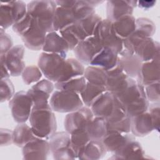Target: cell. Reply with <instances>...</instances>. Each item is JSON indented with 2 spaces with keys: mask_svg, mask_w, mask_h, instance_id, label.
<instances>
[{
  "mask_svg": "<svg viewBox=\"0 0 160 160\" xmlns=\"http://www.w3.org/2000/svg\"><path fill=\"white\" fill-rule=\"evenodd\" d=\"M116 96L124 106L127 114L131 118L148 110L149 102L146 96L144 86L135 79L129 78L127 87Z\"/></svg>",
  "mask_w": 160,
  "mask_h": 160,
  "instance_id": "obj_1",
  "label": "cell"
},
{
  "mask_svg": "<svg viewBox=\"0 0 160 160\" xmlns=\"http://www.w3.org/2000/svg\"><path fill=\"white\" fill-rule=\"evenodd\" d=\"M29 121L33 132L38 138L48 139L56 132V119L49 103L33 105Z\"/></svg>",
  "mask_w": 160,
  "mask_h": 160,
  "instance_id": "obj_2",
  "label": "cell"
},
{
  "mask_svg": "<svg viewBox=\"0 0 160 160\" xmlns=\"http://www.w3.org/2000/svg\"><path fill=\"white\" fill-rule=\"evenodd\" d=\"M56 8L54 1H32L27 4L28 12L48 33L54 31L53 18Z\"/></svg>",
  "mask_w": 160,
  "mask_h": 160,
  "instance_id": "obj_3",
  "label": "cell"
},
{
  "mask_svg": "<svg viewBox=\"0 0 160 160\" xmlns=\"http://www.w3.org/2000/svg\"><path fill=\"white\" fill-rule=\"evenodd\" d=\"M49 102L53 111L61 113H69L76 111L84 106L79 94L58 89L52 92Z\"/></svg>",
  "mask_w": 160,
  "mask_h": 160,
  "instance_id": "obj_4",
  "label": "cell"
},
{
  "mask_svg": "<svg viewBox=\"0 0 160 160\" xmlns=\"http://www.w3.org/2000/svg\"><path fill=\"white\" fill-rule=\"evenodd\" d=\"M66 59V56L62 54L42 52L38 65L45 78L55 83L60 78Z\"/></svg>",
  "mask_w": 160,
  "mask_h": 160,
  "instance_id": "obj_5",
  "label": "cell"
},
{
  "mask_svg": "<svg viewBox=\"0 0 160 160\" xmlns=\"http://www.w3.org/2000/svg\"><path fill=\"white\" fill-rule=\"evenodd\" d=\"M93 36L95 37L103 47H110L119 53L123 48V40L116 33L112 22L106 19H102L95 28Z\"/></svg>",
  "mask_w": 160,
  "mask_h": 160,
  "instance_id": "obj_6",
  "label": "cell"
},
{
  "mask_svg": "<svg viewBox=\"0 0 160 160\" xmlns=\"http://www.w3.org/2000/svg\"><path fill=\"white\" fill-rule=\"evenodd\" d=\"M34 102L27 92H16L9 101V107L14 120L18 123H24L29 120Z\"/></svg>",
  "mask_w": 160,
  "mask_h": 160,
  "instance_id": "obj_7",
  "label": "cell"
},
{
  "mask_svg": "<svg viewBox=\"0 0 160 160\" xmlns=\"http://www.w3.org/2000/svg\"><path fill=\"white\" fill-rule=\"evenodd\" d=\"M101 43L93 36L79 41L73 49L77 59L82 64L90 65L94 57L102 48Z\"/></svg>",
  "mask_w": 160,
  "mask_h": 160,
  "instance_id": "obj_8",
  "label": "cell"
},
{
  "mask_svg": "<svg viewBox=\"0 0 160 160\" xmlns=\"http://www.w3.org/2000/svg\"><path fill=\"white\" fill-rule=\"evenodd\" d=\"M94 116L91 108L86 106H83L76 111L69 112L64 118L65 131L71 134L76 129H86L88 124Z\"/></svg>",
  "mask_w": 160,
  "mask_h": 160,
  "instance_id": "obj_9",
  "label": "cell"
},
{
  "mask_svg": "<svg viewBox=\"0 0 160 160\" xmlns=\"http://www.w3.org/2000/svg\"><path fill=\"white\" fill-rule=\"evenodd\" d=\"M108 79L105 86L107 91L117 96L127 87L129 77L124 72L121 63L117 64L111 69L107 71Z\"/></svg>",
  "mask_w": 160,
  "mask_h": 160,
  "instance_id": "obj_10",
  "label": "cell"
},
{
  "mask_svg": "<svg viewBox=\"0 0 160 160\" xmlns=\"http://www.w3.org/2000/svg\"><path fill=\"white\" fill-rule=\"evenodd\" d=\"M118 101L117 97L109 91H104L92 102L90 108L94 116L106 119L113 112Z\"/></svg>",
  "mask_w": 160,
  "mask_h": 160,
  "instance_id": "obj_11",
  "label": "cell"
},
{
  "mask_svg": "<svg viewBox=\"0 0 160 160\" xmlns=\"http://www.w3.org/2000/svg\"><path fill=\"white\" fill-rule=\"evenodd\" d=\"M1 55H2L4 57L11 76L16 77L22 74L26 68L25 62L23 61L24 47L22 45H16L6 54Z\"/></svg>",
  "mask_w": 160,
  "mask_h": 160,
  "instance_id": "obj_12",
  "label": "cell"
},
{
  "mask_svg": "<svg viewBox=\"0 0 160 160\" xmlns=\"http://www.w3.org/2000/svg\"><path fill=\"white\" fill-rule=\"evenodd\" d=\"M22 156L25 159H46L50 152L48 139L36 137L22 148Z\"/></svg>",
  "mask_w": 160,
  "mask_h": 160,
  "instance_id": "obj_13",
  "label": "cell"
},
{
  "mask_svg": "<svg viewBox=\"0 0 160 160\" xmlns=\"http://www.w3.org/2000/svg\"><path fill=\"white\" fill-rule=\"evenodd\" d=\"M136 80L143 86L159 82V54L150 61L142 62Z\"/></svg>",
  "mask_w": 160,
  "mask_h": 160,
  "instance_id": "obj_14",
  "label": "cell"
},
{
  "mask_svg": "<svg viewBox=\"0 0 160 160\" xmlns=\"http://www.w3.org/2000/svg\"><path fill=\"white\" fill-rule=\"evenodd\" d=\"M47 33L33 19L31 26L21 36V38L26 48L31 50L39 51L42 49Z\"/></svg>",
  "mask_w": 160,
  "mask_h": 160,
  "instance_id": "obj_15",
  "label": "cell"
},
{
  "mask_svg": "<svg viewBox=\"0 0 160 160\" xmlns=\"http://www.w3.org/2000/svg\"><path fill=\"white\" fill-rule=\"evenodd\" d=\"M54 88L53 82L44 79L32 86L27 92L32 99L34 105L47 104L49 103V98Z\"/></svg>",
  "mask_w": 160,
  "mask_h": 160,
  "instance_id": "obj_16",
  "label": "cell"
},
{
  "mask_svg": "<svg viewBox=\"0 0 160 160\" xmlns=\"http://www.w3.org/2000/svg\"><path fill=\"white\" fill-rule=\"evenodd\" d=\"M137 1H108L106 4L107 19L114 22L119 18L132 15Z\"/></svg>",
  "mask_w": 160,
  "mask_h": 160,
  "instance_id": "obj_17",
  "label": "cell"
},
{
  "mask_svg": "<svg viewBox=\"0 0 160 160\" xmlns=\"http://www.w3.org/2000/svg\"><path fill=\"white\" fill-rule=\"evenodd\" d=\"M136 139L135 136L130 132H121L117 131H108L106 134L102 139L107 152H116L124 145L131 140Z\"/></svg>",
  "mask_w": 160,
  "mask_h": 160,
  "instance_id": "obj_18",
  "label": "cell"
},
{
  "mask_svg": "<svg viewBox=\"0 0 160 160\" xmlns=\"http://www.w3.org/2000/svg\"><path fill=\"white\" fill-rule=\"evenodd\" d=\"M118 58L124 72L129 78L136 79L142 63L139 56L122 49L118 54Z\"/></svg>",
  "mask_w": 160,
  "mask_h": 160,
  "instance_id": "obj_19",
  "label": "cell"
},
{
  "mask_svg": "<svg viewBox=\"0 0 160 160\" xmlns=\"http://www.w3.org/2000/svg\"><path fill=\"white\" fill-rule=\"evenodd\" d=\"M131 132L136 137H144L153 130V124L148 111L131 118Z\"/></svg>",
  "mask_w": 160,
  "mask_h": 160,
  "instance_id": "obj_20",
  "label": "cell"
},
{
  "mask_svg": "<svg viewBox=\"0 0 160 160\" xmlns=\"http://www.w3.org/2000/svg\"><path fill=\"white\" fill-rule=\"evenodd\" d=\"M42 50L43 52L56 53L66 56L69 48L59 32L53 31L47 33Z\"/></svg>",
  "mask_w": 160,
  "mask_h": 160,
  "instance_id": "obj_21",
  "label": "cell"
},
{
  "mask_svg": "<svg viewBox=\"0 0 160 160\" xmlns=\"http://www.w3.org/2000/svg\"><path fill=\"white\" fill-rule=\"evenodd\" d=\"M118 52L110 47H102L94 57L90 65L100 67L106 71L112 69L118 61Z\"/></svg>",
  "mask_w": 160,
  "mask_h": 160,
  "instance_id": "obj_22",
  "label": "cell"
},
{
  "mask_svg": "<svg viewBox=\"0 0 160 160\" xmlns=\"http://www.w3.org/2000/svg\"><path fill=\"white\" fill-rule=\"evenodd\" d=\"M146 156L142 146L134 139L128 142L119 151L114 152L111 158L116 159H146Z\"/></svg>",
  "mask_w": 160,
  "mask_h": 160,
  "instance_id": "obj_23",
  "label": "cell"
},
{
  "mask_svg": "<svg viewBox=\"0 0 160 160\" xmlns=\"http://www.w3.org/2000/svg\"><path fill=\"white\" fill-rule=\"evenodd\" d=\"M159 43L151 37H146L139 43L135 50V54L142 62H146L152 59L159 54Z\"/></svg>",
  "mask_w": 160,
  "mask_h": 160,
  "instance_id": "obj_24",
  "label": "cell"
},
{
  "mask_svg": "<svg viewBox=\"0 0 160 160\" xmlns=\"http://www.w3.org/2000/svg\"><path fill=\"white\" fill-rule=\"evenodd\" d=\"M107 151L101 141L90 140L78 152V159L96 160L101 159Z\"/></svg>",
  "mask_w": 160,
  "mask_h": 160,
  "instance_id": "obj_25",
  "label": "cell"
},
{
  "mask_svg": "<svg viewBox=\"0 0 160 160\" xmlns=\"http://www.w3.org/2000/svg\"><path fill=\"white\" fill-rule=\"evenodd\" d=\"M102 18L97 14H94L85 18L77 21L74 24V28L80 40L93 36L94 30Z\"/></svg>",
  "mask_w": 160,
  "mask_h": 160,
  "instance_id": "obj_26",
  "label": "cell"
},
{
  "mask_svg": "<svg viewBox=\"0 0 160 160\" xmlns=\"http://www.w3.org/2000/svg\"><path fill=\"white\" fill-rule=\"evenodd\" d=\"M76 22L75 14L72 8L57 6L53 18L54 31L59 32Z\"/></svg>",
  "mask_w": 160,
  "mask_h": 160,
  "instance_id": "obj_27",
  "label": "cell"
},
{
  "mask_svg": "<svg viewBox=\"0 0 160 160\" xmlns=\"http://www.w3.org/2000/svg\"><path fill=\"white\" fill-rule=\"evenodd\" d=\"M85 68L84 65L76 58L66 59L62 71L58 82L65 81L74 78L84 75Z\"/></svg>",
  "mask_w": 160,
  "mask_h": 160,
  "instance_id": "obj_28",
  "label": "cell"
},
{
  "mask_svg": "<svg viewBox=\"0 0 160 160\" xmlns=\"http://www.w3.org/2000/svg\"><path fill=\"white\" fill-rule=\"evenodd\" d=\"M112 25L116 33L124 40L136 30V18L132 15L124 16L112 22Z\"/></svg>",
  "mask_w": 160,
  "mask_h": 160,
  "instance_id": "obj_29",
  "label": "cell"
},
{
  "mask_svg": "<svg viewBox=\"0 0 160 160\" xmlns=\"http://www.w3.org/2000/svg\"><path fill=\"white\" fill-rule=\"evenodd\" d=\"M86 130L90 140L102 141L108 132L106 121L103 118L94 116L88 124Z\"/></svg>",
  "mask_w": 160,
  "mask_h": 160,
  "instance_id": "obj_30",
  "label": "cell"
},
{
  "mask_svg": "<svg viewBox=\"0 0 160 160\" xmlns=\"http://www.w3.org/2000/svg\"><path fill=\"white\" fill-rule=\"evenodd\" d=\"M36 137L31 127L25 122L18 123L12 131V143L20 148Z\"/></svg>",
  "mask_w": 160,
  "mask_h": 160,
  "instance_id": "obj_31",
  "label": "cell"
},
{
  "mask_svg": "<svg viewBox=\"0 0 160 160\" xmlns=\"http://www.w3.org/2000/svg\"><path fill=\"white\" fill-rule=\"evenodd\" d=\"M83 76L88 82L105 86L108 79V72L103 68L89 65L85 68Z\"/></svg>",
  "mask_w": 160,
  "mask_h": 160,
  "instance_id": "obj_32",
  "label": "cell"
},
{
  "mask_svg": "<svg viewBox=\"0 0 160 160\" xmlns=\"http://www.w3.org/2000/svg\"><path fill=\"white\" fill-rule=\"evenodd\" d=\"M87 81L85 78L82 76L74 78L65 81L56 82L54 83V87L58 90H64L80 94L84 89Z\"/></svg>",
  "mask_w": 160,
  "mask_h": 160,
  "instance_id": "obj_33",
  "label": "cell"
},
{
  "mask_svg": "<svg viewBox=\"0 0 160 160\" xmlns=\"http://www.w3.org/2000/svg\"><path fill=\"white\" fill-rule=\"evenodd\" d=\"M51 154L62 150L69 146L71 135L67 131L55 132L48 139Z\"/></svg>",
  "mask_w": 160,
  "mask_h": 160,
  "instance_id": "obj_34",
  "label": "cell"
},
{
  "mask_svg": "<svg viewBox=\"0 0 160 160\" xmlns=\"http://www.w3.org/2000/svg\"><path fill=\"white\" fill-rule=\"evenodd\" d=\"M106 91V88L104 86L87 82L84 89L80 94V97L84 105L90 108L94 100Z\"/></svg>",
  "mask_w": 160,
  "mask_h": 160,
  "instance_id": "obj_35",
  "label": "cell"
},
{
  "mask_svg": "<svg viewBox=\"0 0 160 160\" xmlns=\"http://www.w3.org/2000/svg\"><path fill=\"white\" fill-rule=\"evenodd\" d=\"M70 135V146L76 154L78 158V154L79 151L90 141V138L87 133L86 129H76L72 132Z\"/></svg>",
  "mask_w": 160,
  "mask_h": 160,
  "instance_id": "obj_36",
  "label": "cell"
},
{
  "mask_svg": "<svg viewBox=\"0 0 160 160\" xmlns=\"http://www.w3.org/2000/svg\"><path fill=\"white\" fill-rule=\"evenodd\" d=\"M59 32L68 43L69 50H73L81 41L76 31L74 24L64 28L59 31Z\"/></svg>",
  "mask_w": 160,
  "mask_h": 160,
  "instance_id": "obj_37",
  "label": "cell"
},
{
  "mask_svg": "<svg viewBox=\"0 0 160 160\" xmlns=\"http://www.w3.org/2000/svg\"><path fill=\"white\" fill-rule=\"evenodd\" d=\"M148 37L141 31L136 29L129 36L123 40V48L131 53H135V50L142 39Z\"/></svg>",
  "mask_w": 160,
  "mask_h": 160,
  "instance_id": "obj_38",
  "label": "cell"
},
{
  "mask_svg": "<svg viewBox=\"0 0 160 160\" xmlns=\"http://www.w3.org/2000/svg\"><path fill=\"white\" fill-rule=\"evenodd\" d=\"M21 75L23 82L26 84L29 85L39 81L42 73L38 66L32 65L26 66Z\"/></svg>",
  "mask_w": 160,
  "mask_h": 160,
  "instance_id": "obj_39",
  "label": "cell"
},
{
  "mask_svg": "<svg viewBox=\"0 0 160 160\" xmlns=\"http://www.w3.org/2000/svg\"><path fill=\"white\" fill-rule=\"evenodd\" d=\"M1 28L6 29L14 24V21L11 7L8 2H1L0 6Z\"/></svg>",
  "mask_w": 160,
  "mask_h": 160,
  "instance_id": "obj_40",
  "label": "cell"
},
{
  "mask_svg": "<svg viewBox=\"0 0 160 160\" xmlns=\"http://www.w3.org/2000/svg\"><path fill=\"white\" fill-rule=\"evenodd\" d=\"M136 29L141 31L148 37H151L156 32V26L147 18H139L136 19Z\"/></svg>",
  "mask_w": 160,
  "mask_h": 160,
  "instance_id": "obj_41",
  "label": "cell"
},
{
  "mask_svg": "<svg viewBox=\"0 0 160 160\" xmlns=\"http://www.w3.org/2000/svg\"><path fill=\"white\" fill-rule=\"evenodd\" d=\"M11 7L14 23L24 18L28 12L27 5L22 1H8Z\"/></svg>",
  "mask_w": 160,
  "mask_h": 160,
  "instance_id": "obj_42",
  "label": "cell"
},
{
  "mask_svg": "<svg viewBox=\"0 0 160 160\" xmlns=\"http://www.w3.org/2000/svg\"><path fill=\"white\" fill-rule=\"evenodd\" d=\"M1 102L9 101L14 95V87L9 78L1 79Z\"/></svg>",
  "mask_w": 160,
  "mask_h": 160,
  "instance_id": "obj_43",
  "label": "cell"
},
{
  "mask_svg": "<svg viewBox=\"0 0 160 160\" xmlns=\"http://www.w3.org/2000/svg\"><path fill=\"white\" fill-rule=\"evenodd\" d=\"M32 16L31 14L27 12L24 18H22L21 19L17 21L12 25V30L17 34L21 36L30 28L32 24Z\"/></svg>",
  "mask_w": 160,
  "mask_h": 160,
  "instance_id": "obj_44",
  "label": "cell"
},
{
  "mask_svg": "<svg viewBox=\"0 0 160 160\" xmlns=\"http://www.w3.org/2000/svg\"><path fill=\"white\" fill-rule=\"evenodd\" d=\"M146 98L149 102H159V82L151 83L144 86Z\"/></svg>",
  "mask_w": 160,
  "mask_h": 160,
  "instance_id": "obj_45",
  "label": "cell"
},
{
  "mask_svg": "<svg viewBox=\"0 0 160 160\" xmlns=\"http://www.w3.org/2000/svg\"><path fill=\"white\" fill-rule=\"evenodd\" d=\"M11 37L4 29L0 28V52L1 54H6L13 46Z\"/></svg>",
  "mask_w": 160,
  "mask_h": 160,
  "instance_id": "obj_46",
  "label": "cell"
},
{
  "mask_svg": "<svg viewBox=\"0 0 160 160\" xmlns=\"http://www.w3.org/2000/svg\"><path fill=\"white\" fill-rule=\"evenodd\" d=\"M148 111L149 112L152 124L154 130H156L158 132L159 131V114H160V107L159 102H152L149 105Z\"/></svg>",
  "mask_w": 160,
  "mask_h": 160,
  "instance_id": "obj_47",
  "label": "cell"
},
{
  "mask_svg": "<svg viewBox=\"0 0 160 160\" xmlns=\"http://www.w3.org/2000/svg\"><path fill=\"white\" fill-rule=\"evenodd\" d=\"M1 146H8L12 142V131L8 129H1Z\"/></svg>",
  "mask_w": 160,
  "mask_h": 160,
  "instance_id": "obj_48",
  "label": "cell"
},
{
  "mask_svg": "<svg viewBox=\"0 0 160 160\" xmlns=\"http://www.w3.org/2000/svg\"><path fill=\"white\" fill-rule=\"evenodd\" d=\"M0 61H1V79L9 78L11 75L8 69V67L6 64V62L2 55H0Z\"/></svg>",
  "mask_w": 160,
  "mask_h": 160,
  "instance_id": "obj_49",
  "label": "cell"
},
{
  "mask_svg": "<svg viewBox=\"0 0 160 160\" xmlns=\"http://www.w3.org/2000/svg\"><path fill=\"white\" fill-rule=\"evenodd\" d=\"M156 2V1H139L137 2V6L144 10H148L152 8Z\"/></svg>",
  "mask_w": 160,
  "mask_h": 160,
  "instance_id": "obj_50",
  "label": "cell"
}]
</instances>
